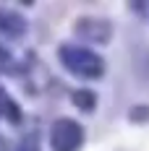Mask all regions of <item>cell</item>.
<instances>
[{
    "instance_id": "6da1fadb",
    "label": "cell",
    "mask_w": 149,
    "mask_h": 151,
    "mask_svg": "<svg viewBox=\"0 0 149 151\" xmlns=\"http://www.w3.org/2000/svg\"><path fill=\"white\" fill-rule=\"evenodd\" d=\"M60 55H63V60H65V65H68L71 70H76V73H81V76L94 78V76L102 73V60H100V58H94L89 50L63 47V50H60Z\"/></svg>"
},
{
    "instance_id": "7a4b0ae2",
    "label": "cell",
    "mask_w": 149,
    "mask_h": 151,
    "mask_svg": "<svg viewBox=\"0 0 149 151\" xmlns=\"http://www.w3.org/2000/svg\"><path fill=\"white\" fill-rule=\"evenodd\" d=\"M81 128L73 120H60L52 128V149L55 151H76V146L81 143Z\"/></svg>"
},
{
    "instance_id": "3957f363",
    "label": "cell",
    "mask_w": 149,
    "mask_h": 151,
    "mask_svg": "<svg viewBox=\"0 0 149 151\" xmlns=\"http://www.w3.org/2000/svg\"><path fill=\"white\" fill-rule=\"evenodd\" d=\"M73 102L81 107V109L92 112V109H94V104H97V96H94L92 91H86V89H78V91L73 94Z\"/></svg>"
},
{
    "instance_id": "277c9868",
    "label": "cell",
    "mask_w": 149,
    "mask_h": 151,
    "mask_svg": "<svg viewBox=\"0 0 149 151\" xmlns=\"http://www.w3.org/2000/svg\"><path fill=\"white\" fill-rule=\"evenodd\" d=\"M147 115H149L147 109H134V117H136V120H139V117H147Z\"/></svg>"
}]
</instances>
